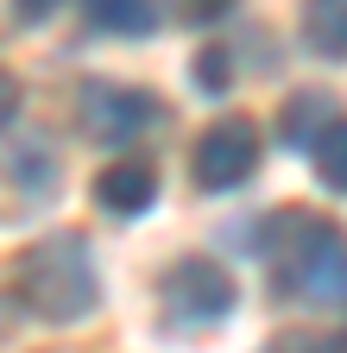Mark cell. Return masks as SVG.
Instances as JSON below:
<instances>
[{"mask_svg": "<svg viewBox=\"0 0 347 353\" xmlns=\"http://www.w3.org/2000/svg\"><path fill=\"white\" fill-rule=\"evenodd\" d=\"M266 272L272 290L290 303H322L341 309L347 284H341V228L310 208H278L266 221Z\"/></svg>", "mask_w": 347, "mask_h": 353, "instance_id": "cell-1", "label": "cell"}, {"mask_svg": "<svg viewBox=\"0 0 347 353\" xmlns=\"http://www.w3.org/2000/svg\"><path fill=\"white\" fill-rule=\"evenodd\" d=\"M19 303L38 322H51V328H70V322L95 316L101 272H95V252H89V240L76 228H57V234L32 240L19 252Z\"/></svg>", "mask_w": 347, "mask_h": 353, "instance_id": "cell-2", "label": "cell"}, {"mask_svg": "<svg viewBox=\"0 0 347 353\" xmlns=\"http://www.w3.org/2000/svg\"><path fill=\"white\" fill-rule=\"evenodd\" d=\"M158 303H164V322L170 328L196 334V328H221L240 309V284H234V272H228L221 259L190 252V259H177L158 278Z\"/></svg>", "mask_w": 347, "mask_h": 353, "instance_id": "cell-3", "label": "cell"}, {"mask_svg": "<svg viewBox=\"0 0 347 353\" xmlns=\"http://www.w3.org/2000/svg\"><path fill=\"white\" fill-rule=\"evenodd\" d=\"M158 120V95L139 82H108V76H89L76 88V126L89 132L95 145L120 152V145H133L139 132Z\"/></svg>", "mask_w": 347, "mask_h": 353, "instance_id": "cell-4", "label": "cell"}, {"mask_svg": "<svg viewBox=\"0 0 347 353\" xmlns=\"http://www.w3.org/2000/svg\"><path fill=\"white\" fill-rule=\"evenodd\" d=\"M190 170H196V183L202 190H240L246 176L259 170V126L246 120V114H221L202 139H196V152H190Z\"/></svg>", "mask_w": 347, "mask_h": 353, "instance_id": "cell-5", "label": "cell"}, {"mask_svg": "<svg viewBox=\"0 0 347 353\" xmlns=\"http://www.w3.org/2000/svg\"><path fill=\"white\" fill-rule=\"evenodd\" d=\"M158 202V164L139 152H120L114 164H101L95 176V208H108L114 221H133Z\"/></svg>", "mask_w": 347, "mask_h": 353, "instance_id": "cell-6", "label": "cell"}, {"mask_svg": "<svg viewBox=\"0 0 347 353\" xmlns=\"http://www.w3.org/2000/svg\"><path fill=\"white\" fill-rule=\"evenodd\" d=\"M89 26L139 38V32H158V26H164V13H158V7H146V0H89Z\"/></svg>", "mask_w": 347, "mask_h": 353, "instance_id": "cell-7", "label": "cell"}, {"mask_svg": "<svg viewBox=\"0 0 347 353\" xmlns=\"http://www.w3.org/2000/svg\"><path fill=\"white\" fill-rule=\"evenodd\" d=\"M303 38L316 44V57L341 63L347 57V13H341V0H322V7L303 13Z\"/></svg>", "mask_w": 347, "mask_h": 353, "instance_id": "cell-8", "label": "cell"}, {"mask_svg": "<svg viewBox=\"0 0 347 353\" xmlns=\"http://www.w3.org/2000/svg\"><path fill=\"white\" fill-rule=\"evenodd\" d=\"M310 158H316V176L341 196V190H347V164H341V158H347V120H341V114L310 139Z\"/></svg>", "mask_w": 347, "mask_h": 353, "instance_id": "cell-9", "label": "cell"}, {"mask_svg": "<svg viewBox=\"0 0 347 353\" xmlns=\"http://www.w3.org/2000/svg\"><path fill=\"white\" fill-rule=\"evenodd\" d=\"M335 108H341V101L310 95V88H303V95H290V108H284V126H278V132H284V139H297V145H310L316 132L335 120Z\"/></svg>", "mask_w": 347, "mask_h": 353, "instance_id": "cell-10", "label": "cell"}, {"mask_svg": "<svg viewBox=\"0 0 347 353\" xmlns=\"http://www.w3.org/2000/svg\"><path fill=\"white\" fill-rule=\"evenodd\" d=\"M228 57H234L228 44H208V51H196V63H190L196 88H208V95H221V88L234 82V63H228Z\"/></svg>", "mask_w": 347, "mask_h": 353, "instance_id": "cell-11", "label": "cell"}, {"mask_svg": "<svg viewBox=\"0 0 347 353\" xmlns=\"http://www.w3.org/2000/svg\"><path fill=\"white\" fill-rule=\"evenodd\" d=\"M266 353H341V334H328V341H322V334H303V328H290V334H278Z\"/></svg>", "mask_w": 347, "mask_h": 353, "instance_id": "cell-12", "label": "cell"}, {"mask_svg": "<svg viewBox=\"0 0 347 353\" xmlns=\"http://www.w3.org/2000/svg\"><path fill=\"white\" fill-rule=\"evenodd\" d=\"M19 108H26L19 76H13V70H0V126H13V120H19Z\"/></svg>", "mask_w": 347, "mask_h": 353, "instance_id": "cell-13", "label": "cell"}]
</instances>
